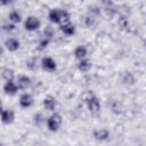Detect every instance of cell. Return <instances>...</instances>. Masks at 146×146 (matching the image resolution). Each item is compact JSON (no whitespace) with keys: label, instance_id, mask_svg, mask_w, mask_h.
<instances>
[{"label":"cell","instance_id":"6da1fadb","mask_svg":"<svg viewBox=\"0 0 146 146\" xmlns=\"http://www.w3.org/2000/svg\"><path fill=\"white\" fill-rule=\"evenodd\" d=\"M60 123H62V116H60L58 113L52 114V115L48 119V121H47V125H48L49 130H51V131L58 130Z\"/></svg>","mask_w":146,"mask_h":146},{"label":"cell","instance_id":"7a4b0ae2","mask_svg":"<svg viewBox=\"0 0 146 146\" xmlns=\"http://www.w3.org/2000/svg\"><path fill=\"white\" fill-rule=\"evenodd\" d=\"M40 26V21L33 16L31 17H27V19L25 21V29L29 30V31H33V30H36L38 27Z\"/></svg>","mask_w":146,"mask_h":146},{"label":"cell","instance_id":"3957f363","mask_svg":"<svg viewBox=\"0 0 146 146\" xmlns=\"http://www.w3.org/2000/svg\"><path fill=\"white\" fill-rule=\"evenodd\" d=\"M87 103H88V107H89V110H90L91 112L96 113V112L99 111V108H100V103H99V100H98L95 96H91V97L87 100Z\"/></svg>","mask_w":146,"mask_h":146},{"label":"cell","instance_id":"277c9868","mask_svg":"<svg viewBox=\"0 0 146 146\" xmlns=\"http://www.w3.org/2000/svg\"><path fill=\"white\" fill-rule=\"evenodd\" d=\"M1 117H2V122L6 123V124H8V123H11V122L14 121L15 114H14V112L10 111V110H3Z\"/></svg>","mask_w":146,"mask_h":146},{"label":"cell","instance_id":"5b68a950","mask_svg":"<svg viewBox=\"0 0 146 146\" xmlns=\"http://www.w3.org/2000/svg\"><path fill=\"white\" fill-rule=\"evenodd\" d=\"M42 67L48 70V71H54L56 68V63L54 62L52 58L50 57H44L42 59Z\"/></svg>","mask_w":146,"mask_h":146},{"label":"cell","instance_id":"8992f818","mask_svg":"<svg viewBox=\"0 0 146 146\" xmlns=\"http://www.w3.org/2000/svg\"><path fill=\"white\" fill-rule=\"evenodd\" d=\"M32 103H33V98L29 94H24L19 98V104H21L22 107H29V106L32 105Z\"/></svg>","mask_w":146,"mask_h":146},{"label":"cell","instance_id":"52a82bcc","mask_svg":"<svg viewBox=\"0 0 146 146\" xmlns=\"http://www.w3.org/2000/svg\"><path fill=\"white\" fill-rule=\"evenodd\" d=\"M108 136H110V132L106 129H98L94 131V137L98 140H105L108 138Z\"/></svg>","mask_w":146,"mask_h":146},{"label":"cell","instance_id":"ba28073f","mask_svg":"<svg viewBox=\"0 0 146 146\" xmlns=\"http://www.w3.org/2000/svg\"><path fill=\"white\" fill-rule=\"evenodd\" d=\"M5 46L10 50V51H15L19 48V41L17 39H8L5 43Z\"/></svg>","mask_w":146,"mask_h":146},{"label":"cell","instance_id":"9c48e42d","mask_svg":"<svg viewBox=\"0 0 146 146\" xmlns=\"http://www.w3.org/2000/svg\"><path fill=\"white\" fill-rule=\"evenodd\" d=\"M17 88H18V86H16L13 81H8L5 86H3V89H5V91L7 92V94H10V95H14V94H16V91H17Z\"/></svg>","mask_w":146,"mask_h":146},{"label":"cell","instance_id":"30bf717a","mask_svg":"<svg viewBox=\"0 0 146 146\" xmlns=\"http://www.w3.org/2000/svg\"><path fill=\"white\" fill-rule=\"evenodd\" d=\"M43 106L46 110H49V111H52L56 106V100L52 98V97H47L44 98L43 100Z\"/></svg>","mask_w":146,"mask_h":146},{"label":"cell","instance_id":"8fae6325","mask_svg":"<svg viewBox=\"0 0 146 146\" xmlns=\"http://www.w3.org/2000/svg\"><path fill=\"white\" fill-rule=\"evenodd\" d=\"M49 19L54 23H60V10L52 9L49 13Z\"/></svg>","mask_w":146,"mask_h":146},{"label":"cell","instance_id":"7c38bea8","mask_svg":"<svg viewBox=\"0 0 146 146\" xmlns=\"http://www.w3.org/2000/svg\"><path fill=\"white\" fill-rule=\"evenodd\" d=\"M74 55H75L76 58L82 59V58L87 55V49H86V47H83V46H79V47H76L75 50H74Z\"/></svg>","mask_w":146,"mask_h":146},{"label":"cell","instance_id":"4fadbf2b","mask_svg":"<svg viewBox=\"0 0 146 146\" xmlns=\"http://www.w3.org/2000/svg\"><path fill=\"white\" fill-rule=\"evenodd\" d=\"M18 88H21V89H25L29 84H30V78H27V76H25V75H22V76H19L18 78Z\"/></svg>","mask_w":146,"mask_h":146},{"label":"cell","instance_id":"5bb4252c","mask_svg":"<svg viewBox=\"0 0 146 146\" xmlns=\"http://www.w3.org/2000/svg\"><path fill=\"white\" fill-rule=\"evenodd\" d=\"M60 30H62L65 34H67V35L73 34V33H74V31H75L74 25H72V24H70V23H67V24H63V25L60 26Z\"/></svg>","mask_w":146,"mask_h":146},{"label":"cell","instance_id":"9a60e30c","mask_svg":"<svg viewBox=\"0 0 146 146\" xmlns=\"http://www.w3.org/2000/svg\"><path fill=\"white\" fill-rule=\"evenodd\" d=\"M2 78L5 80H7V82L8 81H11L13 78H14V71L10 70V68H3V71H2Z\"/></svg>","mask_w":146,"mask_h":146},{"label":"cell","instance_id":"2e32d148","mask_svg":"<svg viewBox=\"0 0 146 146\" xmlns=\"http://www.w3.org/2000/svg\"><path fill=\"white\" fill-rule=\"evenodd\" d=\"M78 66H79V70L86 72V71H88V70L91 67V64H90V62H89L88 59H82V60L79 63Z\"/></svg>","mask_w":146,"mask_h":146},{"label":"cell","instance_id":"e0dca14e","mask_svg":"<svg viewBox=\"0 0 146 146\" xmlns=\"http://www.w3.org/2000/svg\"><path fill=\"white\" fill-rule=\"evenodd\" d=\"M123 82L124 83H129V84H132L133 82H135V78H133V75L131 74V73H125L124 75H123Z\"/></svg>","mask_w":146,"mask_h":146},{"label":"cell","instance_id":"ac0fdd59","mask_svg":"<svg viewBox=\"0 0 146 146\" xmlns=\"http://www.w3.org/2000/svg\"><path fill=\"white\" fill-rule=\"evenodd\" d=\"M68 19H70L68 13L65 11V10H60V23L67 24V23H68Z\"/></svg>","mask_w":146,"mask_h":146},{"label":"cell","instance_id":"d6986e66","mask_svg":"<svg viewBox=\"0 0 146 146\" xmlns=\"http://www.w3.org/2000/svg\"><path fill=\"white\" fill-rule=\"evenodd\" d=\"M9 19H10L11 22H14V23H17V22L21 21V15H19L17 11H13V13H10V15H9Z\"/></svg>","mask_w":146,"mask_h":146},{"label":"cell","instance_id":"ffe728a7","mask_svg":"<svg viewBox=\"0 0 146 146\" xmlns=\"http://www.w3.org/2000/svg\"><path fill=\"white\" fill-rule=\"evenodd\" d=\"M119 24H120V26H121L122 29H125V30H127V29L129 27V23H128V19H127L125 17H123V16L119 18Z\"/></svg>","mask_w":146,"mask_h":146},{"label":"cell","instance_id":"44dd1931","mask_svg":"<svg viewBox=\"0 0 146 146\" xmlns=\"http://www.w3.org/2000/svg\"><path fill=\"white\" fill-rule=\"evenodd\" d=\"M86 24H87L88 26H92V25L95 24V18H94L92 16H91V17L88 16V17L86 18Z\"/></svg>","mask_w":146,"mask_h":146},{"label":"cell","instance_id":"7402d4cb","mask_svg":"<svg viewBox=\"0 0 146 146\" xmlns=\"http://www.w3.org/2000/svg\"><path fill=\"white\" fill-rule=\"evenodd\" d=\"M47 44H48V39H44V40H42L41 42H40V49H43L44 47H47Z\"/></svg>","mask_w":146,"mask_h":146},{"label":"cell","instance_id":"603a6c76","mask_svg":"<svg viewBox=\"0 0 146 146\" xmlns=\"http://www.w3.org/2000/svg\"><path fill=\"white\" fill-rule=\"evenodd\" d=\"M105 10H106V14H107V15L113 16V14H114V9H113V8H110V7H108V8H106Z\"/></svg>","mask_w":146,"mask_h":146},{"label":"cell","instance_id":"cb8c5ba5","mask_svg":"<svg viewBox=\"0 0 146 146\" xmlns=\"http://www.w3.org/2000/svg\"><path fill=\"white\" fill-rule=\"evenodd\" d=\"M3 29H5V30H14L15 26H14L13 24H5V25H3Z\"/></svg>","mask_w":146,"mask_h":146},{"label":"cell","instance_id":"d4e9b609","mask_svg":"<svg viewBox=\"0 0 146 146\" xmlns=\"http://www.w3.org/2000/svg\"><path fill=\"white\" fill-rule=\"evenodd\" d=\"M90 13H95V14H99V10H98V8H97V7H92V8H90Z\"/></svg>","mask_w":146,"mask_h":146},{"label":"cell","instance_id":"484cf974","mask_svg":"<svg viewBox=\"0 0 146 146\" xmlns=\"http://www.w3.org/2000/svg\"><path fill=\"white\" fill-rule=\"evenodd\" d=\"M144 44H145V47H146V41H145V43H144Z\"/></svg>","mask_w":146,"mask_h":146}]
</instances>
